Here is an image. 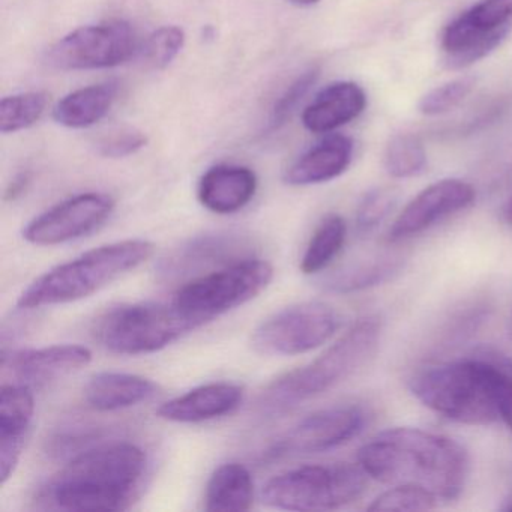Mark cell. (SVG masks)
I'll list each match as a JSON object with an SVG mask.
<instances>
[{
  "mask_svg": "<svg viewBox=\"0 0 512 512\" xmlns=\"http://www.w3.org/2000/svg\"><path fill=\"white\" fill-rule=\"evenodd\" d=\"M358 463L370 478L391 485H410L451 502L463 493L469 455L454 439L421 428L382 431L358 452Z\"/></svg>",
  "mask_w": 512,
  "mask_h": 512,
  "instance_id": "obj_1",
  "label": "cell"
},
{
  "mask_svg": "<svg viewBox=\"0 0 512 512\" xmlns=\"http://www.w3.org/2000/svg\"><path fill=\"white\" fill-rule=\"evenodd\" d=\"M148 457L130 442L103 443L73 455L41 490L44 508L122 511L139 496Z\"/></svg>",
  "mask_w": 512,
  "mask_h": 512,
  "instance_id": "obj_2",
  "label": "cell"
},
{
  "mask_svg": "<svg viewBox=\"0 0 512 512\" xmlns=\"http://www.w3.org/2000/svg\"><path fill=\"white\" fill-rule=\"evenodd\" d=\"M409 386L416 400L449 421L488 425L500 418L496 373L487 347L418 371Z\"/></svg>",
  "mask_w": 512,
  "mask_h": 512,
  "instance_id": "obj_3",
  "label": "cell"
},
{
  "mask_svg": "<svg viewBox=\"0 0 512 512\" xmlns=\"http://www.w3.org/2000/svg\"><path fill=\"white\" fill-rule=\"evenodd\" d=\"M380 335L379 317L359 320L314 361L272 382L260 397L259 409L266 415H278L331 391L367 364L379 346Z\"/></svg>",
  "mask_w": 512,
  "mask_h": 512,
  "instance_id": "obj_4",
  "label": "cell"
},
{
  "mask_svg": "<svg viewBox=\"0 0 512 512\" xmlns=\"http://www.w3.org/2000/svg\"><path fill=\"white\" fill-rule=\"evenodd\" d=\"M154 251V244L145 239H127L86 251L32 281L19 296L17 307L35 310L89 298L139 268Z\"/></svg>",
  "mask_w": 512,
  "mask_h": 512,
  "instance_id": "obj_5",
  "label": "cell"
},
{
  "mask_svg": "<svg viewBox=\"0 0 512 512\" xmlns=\"http://www.w3.org/2000/svg\"><path fill=\"white\" fill-rule=\"evenodd\" d=\"M368 478L359 464L296 467L269 479L263 487L262 500L271 508L286 511H329L361 499Z\"/></svg>",
  "mask_w": 512,
  "mask_h": 512,
  "instance_id": "obj_6",
  "label": "cell"
},
{
  "mask_svg": "<svg viewBox=\"0 0 512 512\" xmlns=\"http://www.w3.org/2000/svg\"><path fill=\"white\" fill-rule=\"evenodd\" d=\"M274 278V268L266 260L245 257L223 269L202 275L182 286L172 302L197 325L253 301Z\"/></svg>",
  "mask_w": 512,
  "mask_h": 512,
  "instance_id": "obj_7",
  "label": "cell"
},
{
  "mask_svg": "<svg viewBox=\"0 0 512 512\" xmlns=\"http://www.w3.org/2000/svg\"><path fill=\"white\" fill-rule=\"evenodd\" d=\"M199 328L173 302L122 305L98 323L101 346L118 355H148Z\"/></svg>",
  "mask_w": 512,
  "mask_h": 512,
  "instance_id": "obj_8",
  "label": "cell"
},
{
  "mask_svg": "<svg viewBox=\"0 0 512 512\" xmlns=\"http://www.w3.org/2000/svg\"><path fill=\"white\" fill-rule=\"evenodd\" d=\"M340 326V314L331 305L299 302L263 320L251 335V346L265 356L302 355L328 343Z\"/></svg>",
  "mask_w": 512,
  "mask_h": 512,
  "instance_id": "obj_9",
  "label": "cell"
},
{
  "mask_svg": "<svg viewBox=\"0 0 512 512\" xmlns=\"http://www.w3.org/2000/svg\"><path fill=\"white\" fill-rule=\"evenodd\" d=\"M512 0H479L442 34L443 64L463 70L490 55L511 29Z\"/></svg>",
  "mask_w": 512,
  "mask_h": 512,
  "instance_id": "obj_10",
  "label": "cell"
},
{
  "mask_svg": "<svg viewBox=\"0 0 512 512\" xmlns=\"http://www.w3.org/2000/svg\"><path fill=\"white\" fill-rule=\"evenodd\" d=\"M136 50L133 26L110 20L65 35L47 53V64L61 71L101 70L125 64Z\"/></svg>",
  "mask_w": 512,
  "mask_h": 512,
  "instance_id": "obj_11",
  "label": "cell"
},
{
  "mask_svg": "<svg viewBox=\"0 0 512 512\" xmlns=\"http://www.w3.org/2000/svg\"><path fill=\"white\" fill-rule=\"evenodd\" d=\"M115 209L104 193H83L64 200L29 221L23 238L38 247H55L76 241L103 226Z\"/></svg>",
  "mask_w": 512,
  "mask_h": 512,
  "instance_id": "obj_12",
  "label": "cell"
},
{
  "mask_svg": "<svg viewBox=\"0 0 512 512\" xmlns=\"http://www.w3.org/2000/svg\"><path fill=\"white\" fill-rule=\"evenodd\" d=\"M367 424L365 412L356 406H337L311 413L290 428L272 448L274 457L320 454L346 445Z\"/></svg>",
  "mask_w": 512,
  "mask_h": 512,
  "instance_id": "obj_13",
  "label": "cell"
},
{
  "mask_svg": "<svg viewBox=\"0 0 512 512\" xmlns=\"http://www.w3.org/2000/svg\"><path fill=\"white\" fill-rule=\"evenodd\" d=\"M475 197V188L460 179L434 182L400 212L389 229V241L400 242L421 235L443 218L469 208Z\"/></svg>",
  "mask_w": 512,
  "mask_h": 512,
  "instance_id": "obj_14",
  "label": "cell"
},
{
  "mask_svg": "<svg viewBox=\"0 0 512 512\" xmlns=\"http://www.w3.org/2000/svg\"><path fill=\"white\" fill-rule=\"evenodd\" d=\"M31 388L23 383L4 385L0 392V478L2 484L14 475L34 418Z\"/></svg>",
  "mask_w": 512,
  "mask_h": 512,
  "instance_id": "obj_15",
  "label": "cell"
},
{
  "mask_svg": "<svg viewBox=\"0 0 512 512\" xmlns=\"http://www.w3.org/2000/svg\"><path fill=\"white\" fill-rule=\"evenodd\" d=\"M92 352L80 344H56L40 349L16 350L2 356V367L10 370L23 385L47 383L86 367Z\"/></svg>",
  "mask_w": 512,
  "mask_h": 512,
  "instance_id": "obj_16",
  "label": "cell"
},
{
  "mask_svg": "<svg viewBox=\"0 0 512 512\" xmlns=\"http://www.w3.org/2000/svg\"><path fill=\"white\" fill-rule=\"evenodd\" d=\"M247 251V239L235 233L194 236L164 257L160 274L166 278L184 277L206 266L238 262Z\"/></svg>",
  "mask_w": 512,
  "mask_h": 512,
  "instance_id": "obj_17",
  "label": "cell"
},
{
  "mask_svg": "<svg viewBox=\"0 0 512 512\" xmlns=\"http://www.w3.org/2000/svg\"><path fill=\"white\" fill-rule=\"evenodd\" d=\"M242 401V386L230 382L208 383L161 404L158 416L178 424H197L230 415Z\"/></svg>",
  "mask_w": 512,
  "mask_h": 512,
  "instance_id": "obj_18",
  "label": "cell"
},
{
  "mask_svg": "<svg viewBox=\"0 0 512 512\" xmlns=\"http://www.w3.org/2000/svg\"><path fill=\"white\" fill-rule=\"evenodd\" d=\"M257 176L244 166L220 164L202 176L197 197L203 208L227 215L244 209L256 196Z\"/></svg>",
  "mask_w": 512,
  "mask_h": 512,
  "instance_id": "obj_19",
  "label": "cell"
},
{
  "mask_svg": "<svg viewBox=\"0 0 512 512\" xmlns=\"http://www.w3.org/2000/svg\"><path fill=\"white\" fill-rule=\"evenodd\" d=\"M352 139L332 134L302 154L284 175L286 184L292 187L323 184L343 175L353 158Z\"/></svg>",
  "mask_w": 512,
  "mask_h": 512,
  "instance_id": "obj_20",
  "label": "cell"
},
{
  "mask_svg": "<svg viewBox=\"0 0 512 512\" xmlns=\"http://www.w3.org/2000/svg\"><path fill=\"white\" fill-rule=\"evenodd\" d=\"M367 107V95L353 82L332 83L302 113V124L314 134H328L355 121Z\"/></svg>",
  "mask_w": 512,
  "mask_h": 512,
  "instance_id": "obj_21",
  "label": "cell"
},
{
  "mask_svg": "<svg viewBox=\"0 0 512 512\" xmlns=\"http://www.w3.org/2000/svg\"><path fill=\"white\" fill-rule=\"evenodd\" d=\"M155 392L157 385L146 377L104 371L89 379L85 398L86 403L98 412H116L148 401Z\"/></svg>",
  "mask_w": 512,
  "mask_h": 512,
  "instance_id": "obj_22",
  "label": "cell"
},
{
  "mask_svg": "<svg viewBox=\"0 0 512 512\" xmlns=\"http://www.w3.org/2000/svg\"><path fill=\"white\" fill-rule=\"evenodd\" d=\"M118 95L116 83L88 86L71 92L62 98L53 110V118L58 124L73 130H82L106 118Z\"/></svg>",
  "mask_w": 512,
  "mask_h": 512,
  "instance_id": "obj_23",
  "label": "cell"
},
{
  "mask_svg": "<svg viewBox=\"0 0 512 512\" xmlns=\"http://www.w3.org/2000/svg\"><path fill=\"white\" fill-rule=\"evenodd\" d=\"M253 502L254 482L244 464L226 463L212 473L206 487V511H248Z\"/></svg>",
  "mask_w": 512,
  "mask_h": 512,
  "instance_id": "obj_24",
  "label": "cell"
},
{
  "mask_svg": "<svg viewBox=\"0 0 512 512\" xmlns=\"http://www.w3.org/2000/svg\"><path fill=\"white\" fill-rule=\"evenodd\" d=\"M404 268V259L395 254H382L373 259L353 263L323 280V287L332 293H353L388 283Z\"/></svg>",
  "mask_w": 512,
  "mask_h": 512,
  "instance_id": "obj_25",
  "label": "cell"
},
{
  "mask_svg": "<svg viewBox=\"0 0 512 512\" xmlns=\"http://www.w3.org/2000/svg\"><path fill=\"white\" fill-rule=\"evenodd\" d=\"M346 238L347 224L343 217L332 214L323 218L302 256L299 265L302 274L314 275L325 271L343 250Z\"/></svg>",
  "mask_w": 512,
  "mask_h": 512,
  "instance_id": "obj_26",
  "label": "cell"
},
{
  "mask_svg": "<svg viewBox=\"0 0 512 512\" xmlns=\"http://www.w3.org/2000/svg\"><path fill=\"white\" fill-rule=\"evenodd\" d=\"M50 95L46 92L5 97L0 101V131L4 134L26 130L40 121L49 106Z\"/></svg>",
  "mask_w": 512,
  "mask_h": 512,
  "instance_id": "obj_27",
  "label": "cell"
},
{
  "mask_svg": "<svg viewBox=\"0 0 512 512\" xmlns=\"http://www.w3.org/2000/svg\"><path fill=\"white\" fill-rule=\"evenodd\" d=\"M383 163L392 178L404 179L419 175L427 166L424 143L413 134L395 136L386 148Z\"/></svg>",
  "mask_w": 512,
  "mask_h": 512,
  "instance_id": "obj_28",
  "label": "cell"
},
{
  "mask_svg": "<svg viewBox=\"0 0 512 512\" xmlns=\"http://www.w3.org/2000/svg\"><path fill=\"white\" fill-rule=\"evenodd\" d=\"M185 46L184 29L163 26L149 35L142 49V59L152 70L169 67Z\"/></svg>",
  "mask_w": 512,
  "mask_h": 512,
  "instance_id": "obj_29",
  "label": "cell"
},
{
  "mask_svg": "<svg viewBox=\"0 0 512 512\" xmlns=\"http://www.w3.org/2000/svg\"><path fill=\"white\" fill-rule=\"evenodd\" d=\"M440 500L434 494L410 485H394L383 491L368 506V511H430Z\"/></svg>",
  "mask_w": 512,
  "mask_h": 512,
  "instance_id": "obj_30",
  "label": "cell"
},
{
  "mask_svg": "<svg viewBox=\"0 0 512 512\" xmlns=\"http://www.w3.org/2000/svg\"><path fill=\"white\" fill-rule=\"evenodd\" d=\"M475 86L476 79L472 76L460 77L437 86L421 98L419 112L425 116H439L451 112L472 94Z\"/></svg>",
  "mask_w": 512,
  "mask_h": 512,
  "instance_id": "obj_31",
  "label": "cell"
},
{
  "mask_svg": "<svg viewBox=\"0 0 512 512\" xmlns=\"http://www.w3.org/2000/svg\"><path fill=\"white\" fill-rule=\"evenodd\" d=\"M398 193L394 188H374L365 194L356 211V230L368 235L386 220L397 205Z\"/></svg>",
  "mask_w": 512,
  "mask_h": 512,
  "instance_id": "obj_32",
  "label": "cell"
},
{
  "mask_svg": "<svg viewBox=\"0 0 512 512\" xmlns=\"http://www.w3.org/2000/svg\"><path fill=\"white\" fill-rule=\"evenodd\" d=\"M317 79H319V70L310 68L281 94V97L275 101L274 107H272L271 118H269L271 130H277L281 125L286 124L287 119L292 118L293 112L298 109L299 104L313 88Z\"/></svg>",
  "mask_w": 512,
  "mask_h": 512,
  "instance_id": "obj_33",
  "label": "cell"
},
{
  "mask_svg": "<svg viewBox=\"0 0 512 512\" xmlns=\"http://www.w3.org/2000/svg\"><path fill=\"white\" fill-rule=\"evenodd\" d=\"M148 145V137L136 128H121L101 137L97 142L98 154L106 158H125Z\"/></svg>",
  "mask_w": 512,
  "mask_h": 512,
  "instance_id": "obj_34",
  "label": "cell"
},
{
  "mask_svg": "<svg viewBox=\"0 0 512 512\" xmlns=\"http://www.w3.org/2000/svg\"><path fill=\"white\" fill-rule=\"evenodd\" d=\"M488 356L493 362L496 373L497 403H499L500 419L505 421L512 431V359L499 350L487 347Z\"/></svg>",
  "mask_w": 512,
  "mask_h": 512,
  "instance_id": "obj_35",
  "label": "cell"
},
{
  "mask_svg": "<svg viewBox=\"0 0 512 512\" xmlns=\"http://www.w3.org/2000/svg\"><path fill=\"white\" fill-rule=\"evenodd\" d=\"M31 184V175L28 172L20 173L16 178L13 179L10 185H8L7 193H5V199L16 200L25 193L26 188Z\"/></svg>",
  "mask_w": 512,
  "mask_h": 512,
  "instance_id": "obj_36",
  "label": "cell"
},
{
  "mask_svg": "<svg viewBox=\"0 0 512 512\" xmlns=\"http://www.w3.org/2000/svg\"><path fill=\"white\" fill-rule=\"evenodd\" d=\"M289 2L298 7H311V5H316L319 0H289Z\"/></svg>",
  "mask_w": 512,
  "mask_h": 512,
  "instance_id": "obj_37",
  "label": "cell"
},
{
  "mask_svg": "<svg viewBox=\"0 0 512 512\" xmlns=\"http://www.w3.org/2000/svg\"><path fill=\"white\" fill-rule=\"evenodd\" d=\"M505 215H506V220H508L509 223L512 224V199L509 200L508 205H506Z\"/></svg>",
  "mask_w": 512,
  "mask_h": 512,
  "instance_id": "obj_38",
  "label": "cell"
},
{
  "mask_svg": "<svg viewBox=\"0 0 512 512\" xmlns=\"http://www.w3.org/2000/svg\"><path fill=\"white\" fill-rule=\"evenodd\" d=\"M503 509H505V511H512V500H511V502H509V503H508V505H506V506H505V508H503Z\"/></svg>",
  "mask_w": 512,
  "mask_h": 512,
  "instance_id": "obj_39",
  "label": "cell"
},
{
  "mask_svg": "<svg viewBox=\"0 0 512 512\" xmlns=\"http://www.w3.org/2000/svg\"><path fill=\"white\" fill-rule=\"evenodd\" d=\"M511 332H512V320H511Z\"/></svg>",
  "mask_w": 512,
  "mask_h": 512,
  "instance_id": "obj_40",
  "label": "cell"
}]
</instances>
